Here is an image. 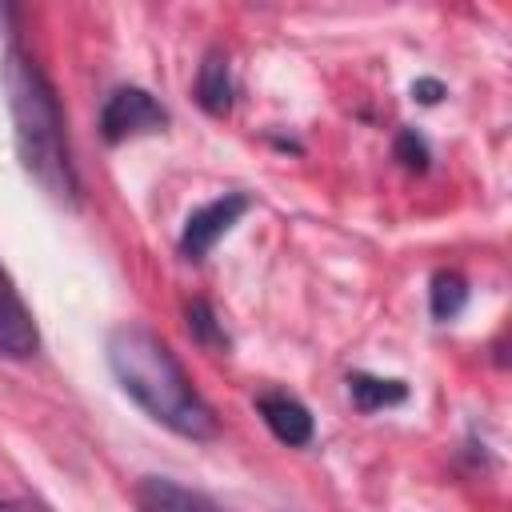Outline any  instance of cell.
<instances>
[{
	"label": "cell",
	"mask_w": 512,
	"mask_h": 512,
	"mask_svg": "<svg viewBox=\"0 0 512 512\" xmlns=\"http://www.w3.org/2000/svg\"><path fill=\"white\" fill-rule=\"evenodd\" d=\"M108 368L120 388L164 428L184 440H212L220 432L216 412L192 388L176 352L144 324H120L108 332Z\"/></svg>",
	"instance_id": "6da1fadb"
},
{
	"label": "cell",
	"mask_w": 512,
	"mask_h": 512,
	"mask_svg": "<svg viewBox=\"0 0 512 512\" xmlns=\"http://www.w3.org/2000/svg\"><path fill=\"white\" fill-rule=\"evenodd\" d=\"M0 84L8 96L12 128H16V152L24 172L60 204H80V180L68 152L64 112L52 80L44 68L16 44H8L0 60Z\"/></svg>",
	"instance_id": "7a4b0ae2"
},
{
	"label": "cell",
	"mask_w": 512,
	"mask_h": 512,
	"mask_svg": "<svg viewBox=\"0 0 512 512\" xmlns=\"http://www.w3.org/2000/svg\"><path fill=\"white\" fill-rule=\"evenodd\" d=\"M164 128H168L164 104H160L152 92L132 88V84L116 88V92L104 100V108H100V136H104L108 144H120V140L144 136V132H164Z\"/></svg>",
	"instance_id": "3957f363"
},
{
	"label": "cell",
	"mask_w": 512,
	"mask_h": 512,
	"mask_svg": "<svg viewBox=\"0 0 512 512\" xmlns=\"http://www.w3.org/2000/svg\"><path fill=\"white\" fill-rule=\"evenodd\" d=\"M248 212V196L244 192H224L220 200L196 208L188 220H184V232H180V252L188 260H204L212 252V244Z\"/></svg>",
	"instance_id": "277c9868"
},
{
	"label": "cell",
	"mask_w": 512,
	"mask_h": 512,
	"mask_svg": "<svg viewBox=\"0 0 512 512\" xmlns=\"http://www.w3.org/2000/svg\"><path fill=\"white\" fill-rule=\"evenodd\" d=\"M40 348V332H36V320L32 312L24 308L12 276L0 268V356H12V360H24V356H36Z\"/></svg>",
	"instance_id": "5b68a950"
},
{
	"label": "cell",
	"mask_w": 512,
	"mask_h": 512,
	"mask_svg": "<svg viewBox=\"0 0 512 512\" xmlns=\"http://www.w3.org/2000/svg\"><path fill=\"white\" fill-rule=\"evenodd\" d=\"M256 412L264 416L268 432H272L280 444L304 448V444L312 440V412H308L296 396H288V392H260V396H256Z\"/></svg>",
	"instance_id": "8992f818"
},
{
	"label": "cell",
	"mask_w": 512,
	"mask_h": 512,
	"mask_svg": "<svg viewBox=\"0 0 512 512\" xmlns=\"http://www.w3.org/2000/svg\"><path fill=\"white\" fill-rule=\"evenodd\" d=\"M132 496H136V512H220L216 500H208L204 492H192L168 476H144Z\"/></svg>",
	"instance_id": "52a82bcc"
},
{
	"label": "cell",
	"mask_w": 512,
	"mask_h": 512,
	"mask_svg": "<svg viewBox=\"0 0 512 512\" xmlns=\"http://www.w3.org/2000/svg\"><path fill=\"white\" fill-rule=\"evenodd\" d=\"M196 100L208 116H228L232 108V68L224 48H208L196 72Z\"/></svg>",
	"instance_id": "ba28073f"
},
{
	"label": "cell",
	"mask_w": 512,
	"mask_h": 512,
	"mask_svg": "<svg viewBox=\"0 0 512 512\" xmlns=\"http://www.w3.org/2000/svg\"><path fill=\"white\" fill-rule=\"evenodd\" d=\"M348 396L360 412H376L388 404H404L408 400V384L404 380H384V376H368V372H352L348 376Z\"/></svg>",
	"instance_id": "9c48e42d"
},
{
	"label": "cell",
	"mask_w": 512,
	"mask_h": 512,
	"mask_svg": "<svg viewBox=\"0 0 512 512\" xmlns=\"http://www.w3.org/2000/svg\"><path fill=\"white\" fill-rule=\"evenodd\" d=\"M468 304V284L460 272H436L432 276V288H428V308H432V320H456Z\"/></svg>",
	"instance_id": "30bf717a"
},
{
	"label": "cell",
	"mask_w": 512,
	"mask_h": 512,
	"mask_svg": "<svg viewBox=\"0 0 512 512\" xmlns=\"http://www.w3.org/2000/svg\"><path fill=\"white\" fill-rule=\"evenodd\" d=\"M184 316H188V332H192V340H196L200 348H208V352H228V332L220 328V320H216V312H212L208 300L196 296V300L184 308Z\"/></svg>",
	"instance_id": "8fae6325"
},
{
	"label": "cell",
	"mask_w": 512,
	"mask_h": 512,
	"mask_svg": "<svg viewBox=\"0 0 512 512\" xmlns=\"http://www.w3.org/2000/svg\"><path fill=\"white\" fill-rule=\"evenodd\" d=\"M392 156H396L408 172H424V168H428V160H432V152H428V144H424V136H420L416 128H400V132H396Z\"/></svg>",
	"instance_id": "7c38bea8"
},
{
	"label": "cell",
	"mask_w": 512,
	"mask_h": 512,
	"mask_svg": "<svg viewBox=\"0 0 512 512\" xmlns=\"http://www.w3.org/2000/svg\"><path fill=\"white\" fill-rule=\"evenodd\" d=\"M412 96H416L420 104H436V100L444 96V84H440V80H432V76H420V80L412 84Z\"/></svg>",
	"instance_id": "4fadbf2b"
},
{
	"label": "cell",
	"mask_w": 512,
	"mask_h": 512,
	"mask_svg": "<svg viewBox=\"0 0 512 512\" xmlns=\"http://www.w3.org/2000/svg\"><path fill=\"white\" fill-rule=\"evenodd\" d=\"M0 512H44V508L24 504V500H4V504H0Z\"/></svg>",
	"instance_id": "5bb4252c"
}]
</instances>
